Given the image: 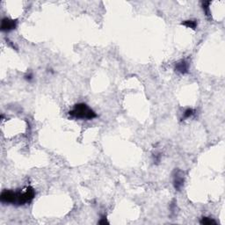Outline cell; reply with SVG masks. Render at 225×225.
Masks as SVG:
<instances>
[{
  "label": "cell",
  "mask_w": 225,
  "mask_h": 225,
  "mask_svg": "<svg viewBox=\"0 0 225 225\" xmlns=\"http://www.w3.org/2000/svg\"><path fill=\"white\" fill-rule=\"evenodd\" d=\"M35 197V191L32 186L26 187L25 191L4 190L0 195V201L5 204H12L17 206L30 203Z\"/></svg>",
  "instance_id": "cell-1"
},
{
  "label": "cell",
  "mask_w": 225,
  "mask_h": 225,
  "mask_svg": "<svg viewBox=\"0 0 225 225\" xmlns=\"http://www.w3.org/2000/svg\"><path fill=\"white\" fill-rule=\"evenodd\" d=\"M69 114L72 118L82 120H92L97 117V113L84 103L76 104L69 112Z\"/></svg>",
  "instance_id": "cell-2"
},
{
  "label": "cell",
  "mask_w": 225,
  "mask_h": 225,
  "mask_svg": "<svg viewBox=\"0 0 225 225\" xmlns=\"http://www.w3.org/2000/svg\"><path fill=\"white\" fill-rule=\"evenodd\" d=\"M185 173L179 169H175L173 173V184L177 191H180L184 186Z\"/></svg>",
  "instance_id": "cell-3"
},
{
  "label": "cell",
  "mask_w": 225,
  "mask_h": 225,
  "mask_svg": "<svg viewBox=\"0 0 225 225\" xmlns=\"http://www.w3.org/2000/svg\"><path fill=\"white\" fill-rule=\"evenodd\" d=\"M18 22L16 20H11L9 18H4L1 21L0 28L3 32H10L16 29Z\"/></svg>",
  "instance_id": "cell-4"
},
{
  "label": "cell",
  "mask_w": 225,
  "mask_h": 225,
  "mask_svg": "<svg viewBox=\"0 0 225 225\" xmlns=\"http://www.w3.org/2000/svg\"><path fill=\"white\" fill-rule=\"evenodd\" d=\"M174 70H175V71L179 73V74L185 75L189 71V63L187 62V61L182 59V60L176 62Z\"/></svg>",
  "instance_id": "cell-5"
},
{
  "label": "cell",
  "mask_w": 225,
  "mask_h": 225,
  "mask_svg": "<svg viewBox=\"0 0 225 225\" xmlns=\"http://www.w3.org/2000/svg\"><path fill=\"white\" fill-rule=\"evenodd\" d=\"M182 26H185L188 28H191V29H196L197 26H198V23H197V21L195 20H187V21H184L182 23H181Z\"/></svg>",
  "instance_id": "cell-6"
},
{
  "label": "cell",
  "mask_w": 225,
  "mask_h": 225,
  "mask_svg": "<svg viewBox=\"0 0 225 225\" xmlns=\"http://www.w3.org/2000/svg\"><path fill=\"white\" fill-rule=\"evenodd\" d=\"M200 223L202 225H216L217 223L215 222L213 218L210 217H207V216H203L201 218V220L200 221Z\"/></svg>",
  "instance_id": "cell-7"
},
{
  "label": "cell",
  "mask_w": 225,
  "mask_h": 225,
  "mask_svg": "<svg viewBox=\"0 0 225 225\" xmlns=\"http://www.w3.org/2000/svg\"><path fill=\"white\" fill-rule=\"evenodd\" d=\"M210 4H211V2H209V1H207V2H203V3H202V9H203V11H204L205 15H206L208 19H211V12H210V8H209Z\"/></svg>",
  "instance_id": "cell-8"
},
{
  "label": "cell",
  "mask_w": 225,
  "mask_h": 225,
  "mask_svg": "<svg viewBox=\"0 0 225 225\" xmlns=\"http://www.w3.org/2000/svg\"><path fill=\"white\" fill-rule=\"evenodd\" d=\"M195 113V111L193 108H187V109H185L184 111V112H183V115H182V120L189 119V118L192 117Z\"/></svg>",
  "instance_id": "cell-9"
},
{
  "label": "cell",
  "mask_w": 225,
  "mask_h": 225,
  "mask_svg": "<svg viewBox=\"0 0 225 225\" xmlns=\"http://www.w3.org/2000/svg\"><path fill=\"white\" fill-rule=\"evenodd\" d=\"M161 157H162V155L160 153H156L153 155V161L154 164H157L160 163L161 161Z\"/></svg>",
  "instance_id": "cell-10"
},
{
  "label": "cell",
  "mask_w": 225,
  "mask_h": 225,
  "mask_svg": "<svg viewBox=\"0 0 225 225\" xmlns=\"http://www.w3.org/2000/svg\"><path fill=\"white\" fill-rule=\"evenodd\" d=\"M176 208H177V205H176V201L173 200V201H172V203L170 205V210H171V213L173 214V215H175V211H176Z\"/></svg>",
  "instance_id": "cell-11"
},
{
  "label": "cell",
  "mask_w": 225,
  "mask_h": 225,
  "mask_svg": "<svg viewBox=\"0 0 225 225\" xmlns=\"http://www.w3.org/2000/svg\"><path fill=\"white\" fill-rule=\"evenodd\" d=\"M24 78H25V79L27 80V81H28V82H31L33 79V73H27L25 76H24Z\"/></svg>",
  "instance_id": "cell-12"
},
{
  "label": "cell",
  "mask_w": 225,
  "mask_h": 225,
  "mask_svg": "<svg viewBox=\"0 0 225 225\" xmlns=\"http://www.w3.org/2000/svg\"><path fill=\"white\" fill-rule=\"evenodd\" d=\"M98 223L99 224H109V223H108V221H107V219H106V217L105 215L101 217V219L99 221Z\"/></svg>",
  "instance_id": "cell-13"
}]
</instances>
